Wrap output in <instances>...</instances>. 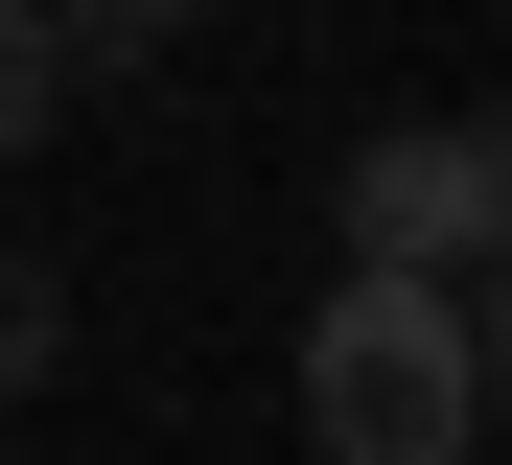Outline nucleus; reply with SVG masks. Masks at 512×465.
<instances>
[{"instance_id": "nucleus-1", "label": "nucleus", "mask_w": 512, "mask_h": 465, "mask_svg": "<svg viewBox=\"0 0 512 465\" xmlns=\"http://www.w3.org/2000/svg\"><path fill=\"white\" fill-rule=\"evenodd\" d=\"M303 442H326V465H466V442H489L443 279H326V326H303Z\"/></svg>"}, {"instance_id": "nucleus-2", "label": "nucleus", "mask_w": 512, "mask_h": 465, "mask_svg": "<svg viewBox=\"0 0 512 465\" xmlns=\"http://www.w3.org/2000/svg\"><path fill=\"white\" fill-rule=\"evenodd\" d=\"M326 210H350V279H466V117H373Z\"/></svg>"}, {"instance_id": "nucleus-3", "label": "nucleus", "mask_w": 512, "mask_h": 465, "mask_svg": "<svg viewBox=\"0 0 512 465\" xmlns=\"http://www.w3.org/2000/svg\"><path fill=\"white\" fill-rule=\"evenodd\" d=\"M47 117H70V47H47V0H0V163H24Z\"/></svg>"}, {"instance_id": "nucleus-4", "label": "nucleus", "mask_w": 512, "mask_h": 465, "mask_svg": "<svg viewBox=\"0 0 512 465\" xmlns=\"http://www.w3.org/2000/svg\"><path fill=\"white\" fill-rule=\"evenodd\" d=\"M47 349H70V279H47V256H0V396H24Z\"/></svg>"}, {"instance_id": "nucleus-5", "label": "nucleus", "mask_w": 512, "mask_h": 465, "mask_svg": "<svg viewBox=\"0 0 512 465\" xmlns=\"http://www.w3.org/2000/svg\"><path fill=\"white\" fill-rule=\"evenodd\" d=\"M466 256L512 279V93H489V117H466Z\"/></svg>"}, {"instance_id": "nucleus-6", "label": "nucleus", "mask_w": 512, "mask_h": 465, "mask_svg": "<svg viewBox=\"0 0 512 465\" xmlns=\"http://www.w3.org/2000/svg\"><path fill=\"white\" fill-rule=\"evenodd\" d=\"M443 303H466V396L512 419V279H443Z\"/></svg>"}, {"instance_id": "nucleus-7", "label": "nucleus", "mask_w": 512, "mask_h": 465, "mask_svg": "<svg viewBox=\"0 0 512 465\" xmlns=\"http://www.w3.org/2000/svg\"><path fill=\"white\" fill-rule=\"evenodd\" d=\"M0 465H24V442H0Z\"/></svg>"}]
</instances>
